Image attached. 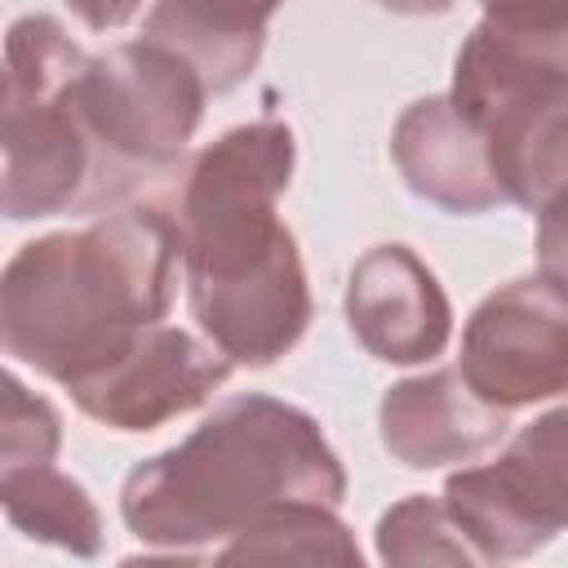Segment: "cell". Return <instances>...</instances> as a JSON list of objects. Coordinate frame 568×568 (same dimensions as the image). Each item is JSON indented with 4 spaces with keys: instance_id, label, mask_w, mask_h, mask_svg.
<instances>
[{
    "instance_id": "7a4b0ae2",
    "label": "cell",
    "mask_w": 568,
    "mask_h": 568,
    "mask_svg": "<svg viewBox=\"0 0 568 568\" xmlns=\"http://www.w3.org/2000/svg\"><path fill=\"white\" fill-rule=\"evenodd\" d=\"M346 497V466L320 422L275 395L222 399L182 444L138 462L120 484L124 528L164 555L231 541L280 501Z\"/></svg>"
},
{
    "instance_id": "3957f363",
    "label": "cell",
    "mask_w": 568,
    "mask_h": 568,
    "mask_svg": "<svg viewBox=\"0 0 568 568\" xmlns=\"http://www.w3.org/2000/svg\"><path fill=\"white\" fill-rule=\"evenodd\" d=\"M84 62L89 53L49 13H22L4 31L0 209L9 222L98 213V164L71 93Z\"/></svg>"
},
{
    "instance_id": "52a82bcc",
    "label": "cell",
    "mask_w": 568,
    "mask_h": 568,
    "mask_svg": "<svg viewBox=\"0 0 568 568\" xmlns=\"http://www.w3.org/2000/svg\"><path fill=\"white\" fill-rule=\"evenodd\" d=\"M448 98L484 133L501 115L568 102V0H479Z\"/></svg>"
},
{
    "instance_id": "ffe728a7",
    "label": "cell",
    "mask_w": 568,
    "mask_h": 568,
    "mask_svg": "<svg viewBox=\"0 0 568 568\" xmlns=\"http://www.w3.org/2000/svg\"><path fill=\"white\" fill-rule=\"evenodd\" d=\"M390 13H404V18H435V13H448L457 0H373Z\"/></svg>"
},
{
    "instance_id": "ba28073f",
    "label": "cell",
    "mask_w": 568,
    "mask_h": 568,
    "mask_svg": "<svg viewBox=\"0 0 568 568\" xmlns=\"http://www.w3.org/2000/svg\"><path fill=\"white\" fill-rule=\"evenodd\" d=\"M462 377L506 413L568 395V288L550 275L497 284L462 328Z\"/></svg>"
},
{
    "instance_id": "9c48e42d",
    "label": "cell",
    "mask_w": 568,
    "mask_h": 568,
    "mask_svg": "<svg viewBox=\"0 0 568 568\" xmlns=\"http://www.w3.org/2000/svg\"><path fill=\"white\" fill-rule=\"evenodd\" d=\"M231 373L235 364L204 333L195 337L191 328L155 320L62 390H71L75 408L98 426L146 435L209 404L231 382Z\"/></svg>"
},
{
    "instance_id": "e0dca14e",
    "label": "cell",
    "mask_w": 568,
    "mask_h": 568,
    "mask_svg": "<svg viewBox=\"0 0 568 568\" xmlns=\"http://www.w3.org/2000/svg\"><path fill=\"white\" fill-rule=\"evenodd\" d=\"M58 448H62L58 408L44 395L27 390L18 373H9L4 377V413H0V470L53 462Z\"/></svg>"
},
{
    "instance_id": "5bb4252c",
    "label": "cell",
    "mask_w": 568,
    "mask_h": 568,
    "mask_svg": "<svg viewBox=\"0 0 568 568\" xmlns=\"http://www.w3.org/2000/svg\"><path fill=\"white\" fill-rule=\"evenodd\" d=\"M0 506L9 524L44 546H58L75 559H93L102 550V510L89 488L62 475L53 462L4 466L0 470Z\"/></svg>"
},
{
    "instance_id": "277c9868",
    "label": "cell",
    "mask_w": 568,
    "mask_h": 568,
    "mask_svg": "<svg viewBox=\"0 0 568 568\" xmlns=\"http://www.w3.org/2000/svg\"><path fill=\"white\" fill-rule=\"evenodd\" d=\"M293 164L297 138L275 115L217 133L182 164L169 204L182 235V288L240 280L297 248L280 217Z\"/></svg>"
},
{
    "instance_id": "8fae6325",
    "label": "cell",
    "mask_w": 568,
    "mask_h": 568,
    "mask_svg": "<svg viewBox=\"0 0 568 568\" xmlns=\"http://www.w3.org/2000/svg\"><path fill=\"white\" fill-rule=\"evenodd\" d=\"M510 413L479 399L462 368H435L386 386L377 404V439L408 470L466 466L506 439Z\"/></svg>"
},
{
    "instance_id": "9a60e30c",
    "label": "cell",
    "mask_w": 568,
    "mask_h": 568,
    "mask_svg": "<svg viewBox=\"0 0 568 568\" xmlns=\"http://www.w3.org/2000/svg\"><path fill=\"white\" fill-rule=\"evenodd\" d=\"M213 559H257V564H359L351 528L328 501H280L262 510L248 528L213 550Z\"/></svg>"
},
{
    "instance_id": "d6986e66",
    "label": "cell",
    "mask_w": 568,
    "mask_h": 568,
    "mask_svg": "<svg viewBox=\"0 0 568 568\" xmlns=\"http://www.w3.org/2000/svg\"><path fill=\"white\" fill-rule=\"evenodd\" d=\"M146 0H67V9L89 27V31H120L142 13Z\"/></svg>"
},
{
    "instance_id": "7c38bea8",
    "label": "cell",
    "mask_w": 568,
    "mask_h": 568,
    "mask_svg": "<svg viewBox=\"0 0 568 568\" xmlns=\"http://www.w3.org/2000/svg\"><path fill=\"white\" fill-rule=\"evenodd\" d=\"M390 160L404 186L444 213H488L506 204L488 160V138L448 93L417 98L399 111L390 129Z\"/></svg>"
},
{
    "instance_id": "ac0fdd59",
    "label": "cell",
    "mask_w": 568,
    "mask_h": 568,
    "mask_svg": "<svg viewBox=\"0 0 568 568\" xmlns=\"http://www.w3.org/2000/svg\"><path fill=\"white\" fill-rule=\"evenodd\" d=\"M537 271L568 288V186L537 209Z\"/></svg>"
},
{
    "instance_id": "2e32d148",
    "label": "cell",
    "mask_w": 568,
    "mask_h": 568,
    "mask_svg": "<svg viewBox=\"0 0 568 568\" xmlns=\"http://www.w3.org/2000/svg\"><path fill=\"white\" fill-rule=\"evenodd\" d=\"M377 559L382 564H479L462 524L453 519L444 493H413L377 519Z\"/></svg>"
},
{
    "instance_id": "6da1fadb",
    "label": "cell",
    "mask_w": 568,
    "mask_h": 568,
    "mask_svg": "<svg viewBox=\"0 0 568 568\" xmlns=\"http://www.w3.org/2000/svg\"><path fill=\"white\" fill-rule=\"evenodd\" d=\"M178 280L182 235L173 209L155 200L27 240L0 275L4 355L71 386L138 328L164 320Z\"/></svg>"
},
{
    "instance_id": "8992f818",
    "label": "cell",
    "mask_w": 568,
    "mask_h": 568,
    "mask_svg": "<svg viewBox=\"0 0 568 568\" xmlns=\"http://www.w3.org/2000/svg\"><path fill=\"white\" fill-rule=\"evenodd\" d=\"M444 501L479 564L528 559L568 528V404L528 422L497 462L457 466Z\"/></svg>"
},
{
    "instance_id": "30bf717a",
    "label": "cell",
    "mask_w": 568,
    "mask_h": 568,
    "mask_svg": "<svg viewBox=\"0 0 568 568\" xmlns=\"http://www.w3.org/2000/svg\"><path fill=\"white\" fill-rule=\"evenodd\" d=\"M346 328L382 364H426L453 337V302L408 244H373L346 275Z\"/></svg>"
},
{
    "instance_id": "4fadbf2b",
    "label": "cell",
    "mask_w": 568,
    "mask_h": 568,
    "mask_svg": "<svg viewBox=\"0 0 568 568\" xmlns=\"http://www.w3.org/2000/svg\"><path fill=\"white\" fill-rule=\"evenodd\" d=\"M280 9L284 0H155L142 36L178 49L204 75L209 93H231L257 67Z\"/></svg>"
},
{
    "instance_id": "5b68a950",
    "label": "cell",
    "mask_w": 568,
    "mask_h": 568,
    "mask_svg": "<svg viewBox=\"0 0 568 568\" xmlns=\"http://www.w3.org/2000/svg\"><path fill=\"white\" fill-rule=\"evenodd\" d=\"M71 93L98 164V213L173 173L209 102L204 75L151 36L89 53Z\"/></svg>"
}]
</instances>
